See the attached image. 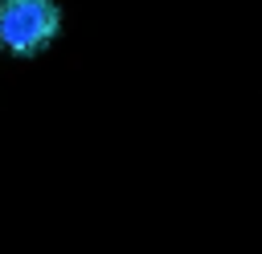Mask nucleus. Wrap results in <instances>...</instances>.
<instances>
[{
  "label": "nucleus",
  "mask_w": 262,
  "mask_h": 254,
  "mask_svg": "<svg viewBox=\"0 0 262 254\" xmlns=\"http://www.w3.org/2000/svg\"><path fill=\"white\" fill-rule=\"evenodd\" d=\"M61 29L57 0H0V45L16 57L41 53Z\"/></svg>",
  "instance_id": "1"
}]
</instances>
